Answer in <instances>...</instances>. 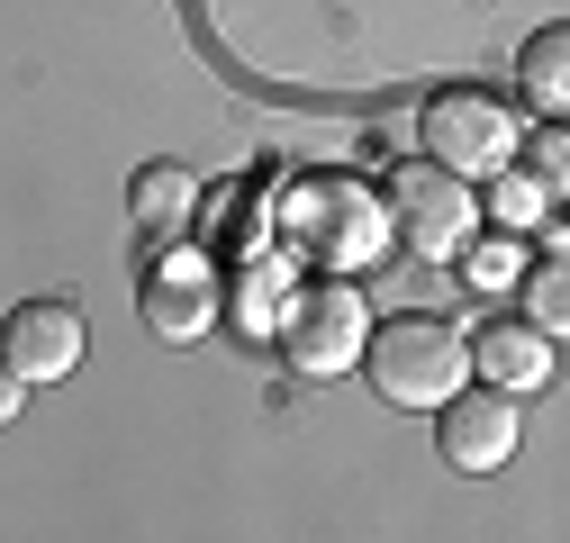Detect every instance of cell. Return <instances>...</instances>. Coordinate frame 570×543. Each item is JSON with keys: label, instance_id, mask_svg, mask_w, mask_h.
<instances>
[{"label": "cell", "instance_id": "obj_1", "mask_svg": "<svg viewBox=\"0 0 570 543\" xmlns=\"http://www.w3.org/2000/svg\"><path fill=\"white\" fill-rule=\"evenodd\" d=\"M263 245L299 254V263H317V272H363V263H381L399 236H390V199H381L363 172H291V181H272Z\"/></svg>", "mask_w": 570, "mask_h": 543}, {"label": "cell", "instance_id": "obj_2", "mask_svg": "<svg viewBox=\"0 0 570 543\" xmlns=\"http://www.w3.org/2000/svg\"><path fill=\"white\" fill-rule=\"evenodd\" d=\"M353 363L372 372V389H381L390 407H435V398H453L462 372H471L462 335H453L444 317H390V326L363 335V354H353Z\"/></svg>", "mask_w": 570, "mask_h": 543}, {"label": "cell", "instance_id": "obj_3", "mask_svg": "<svg viewBox=\"0 0 570 543\" xmlns=\"http://www.w3.org/2000/svg\"><path fill=\"white\" fill-rule=\"evenodd\" d=\"M425 164H444L462 181H489L517 164V100L508 91H480V82H453L425 100Z\"/></svg>", "mask_w": 570, "mask_h": 543}, {"label": "cell", "instance_id": "obj_4", "mask_svg": "<svg viewBox=\"0 0 570 543\" xmlns=\"http://www.w3.org/2000/svg\"><path fill=\"white\" fill-rule=\"evenodd\" d=\"M381 199H390V236H399L407 254H425V263H453V254L471 245V227H480L471 181L444 172V164H399Z\"/></svg>", "mask_w": 570, "mask_h": 543}, {"label": "cell", "instance_id": "obj_5", "mask_svg": "<svg viewBox=\"0 0 570 543\" xmlns=\"http://www.w3.org/2000/svg\"><path fill=\"white\" fill-rule=\"evenodd\" d=\"M281 354H291L308 381H335V372H353V354H363V335H372V308H363V290L344 282V272H326L317 290H291V308H281Z\"/></svg>", "mask_w": 570, "mask_h": 543}, {"label": "cell", "instance_id": "obj_6", "mask_svg": "<svg viewBox=\"0 0 570 543\" xmlns=\"http://www.w3.org/2000/svg\"><path fill=\"white\" fill-rule=\"evenodd\" d=\"M82 345H91V326H82L73 299H28V308H10L0 363L37 389V381H73V372H82Z\"/></svg>", "mask_w": 570, "mask_h": 543}, {"label": "cell", "instance_id": "obj_7", "mask_svg": "<svg viewBox=\"0 0 570 543\" xmlns=\"http://www.w3.org/2000/svg\"><path fill=\"white\" fill-rule=\"evenodd\" d=\"M146 326L164 345H199L208 326H218V272H208L190 245H164L146 263Z\"/></svg>", "mask_w": 570, "mask_h": 543}, {"label": "cell", "instance_id": "obj_8", "mask_svg": "<svg viewBox=\"0 0 570 543\" xmlns=\"http://www.w3.org/2000/svg\"><path fill=\"white\" fill-rule=\"evenodd\" d=\"M435 417H444V462L453 471H498L525 444L517 389H453V398H435Z\"/></svg>", "mask_w": 570, "mask_h": 543}, {"label": "cell", "instance_id": "obj_9", "mask_svg": "<svg viewBox=\"0 0 570 543\" xmlns=\"http://www.w3.org/2000/svg\"><path fill=\"white\" fill-rule=\"evenodd\" d=\"M462 354H471V372H480V381H498V389H517V398L552 381V335H543L534 317H525V326H517V317H498V326H480V335H471Z\"/></svg>", "mask_w": 570, "mask_h": 543}, {"label": "cell", "instance_id": "obj_10", "mask_svg": "<svg viewBox=\"0 0 570 543\" xmlns=\"http://www.w3.org/2000/svg\"><path fill=\"white\" fill-rule=\"evenodd\" d=\"M291 263H281V254H245L236 272H227V290H218V308L236 317V335H272L281 326V308H291Z\"/></svg>", "mask_w": 570, "mask_h": 543}, {"label": "cell", "instance_id": "obj_11", "mask_svg": "<svg viewBox=\"0 0 570 543\" xmlns=\"http://www.w3.org/2000/svg\"><path fill=\"white\" fill-rule=\"evenodd\" d=\"M127 218L146 227V236H190V218H199V181H190L181 164H136V181H127Z\"/></svg>", "mask_w": 570, "mask_h": 543}, {"label": "cell", "instance_id": "obj_12", "mask_svg": "<svg viewBox=\"0 0 570 543\" xmlns=\"http://www.w3.org/2000/svg\"><path fill=\"white\" fill-rule=\"evenodd\" d=\"M517 73H525V100H534L543 118H561V100H570V37H561V28L525 37V55H517Z\"/></svg>", "mask_w": 570, "mask_h": 543}, {"label": "cell", "instance_id": "obj_13", "mask_svg": "<svg viewBox=\"0 0 570 543\" xmlns=\"http://www.w3.org/2000/svg\"><path fill=\"white\" fill-rule=\"evenodd\" d=\"M489 209H498V227H517V236H525V227H534V218L552 209V190H543L534 172H525V181L508 172V181H498V199H489Z\"/></svg>", "mask_w": 570, "mask_h": 543}, {"label": "cell", "instance_id": "obj_14", "mask_svg": "<svg viewBox=\"0 0 570 543\" xmlns=\"http://www.w3.org/2000/svg\"><path fill=\"white\" fill-rule=\"evenodd\" d=\"M525 317H534L543 335H552V326L570 317V282H561V254H552V263H534V282H525Z\"/></svg>", "mask_w": 570, "mask_h": 543}, {"label": "cell", "instance_id": "obj_15", "mask_svg": "<svg viewBox=\"0 0 570 543\" xmlns=\"http://www.w3.org/2000/svg\"><path fill=\"white\" fill-rule=\"evenodd\" d=\"M525 164H534V181H543L552 199L570 190V146H561V127H543V136H534V155H525Z\"/></svg>", "mask_w": 570, "mask_h": 543}, {"label": "cell", "instance_id": "obj_16", "mask_svg": "<svg viewBox=\"0 0 570 543\" xmlns=\"http://www.w3.org/2000/svg\"><path fill=\"white\" fill-rule=\"evenodd\" d=\"M453 263L471 272V282H480V290H498V282H517V254H508V245H462Z\"/></svg>", "mask_w": 570, "mask_h": 543}, {"label": "cell", "instance_id": "obj_17", "mask_svg": "<svg viewBox=\"0 0 570 543\" xmlns=\"http://www.w3.org/2000/svg\"><path fill=\"white\" fill-rule=\"evenodd\" d=\"M19 398H28V381H19L10 363H0V426H10V417H19Z\"/></svg>", "mask_w": 570, "mask_h": 543}]
</instances>
